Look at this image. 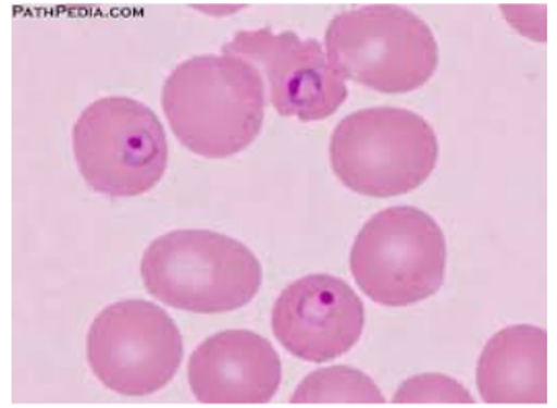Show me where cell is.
I'll list each match as a JSON object with an SVG mask.
<instances>
[{"mask_svg": "<svg viewBox=\"0 0 557 408\" xmlns=\"http://www.w3.org/2000/svg\"><path fill=\"white\" fill-rule=\"evenodd\" d=\"M162 106L180 143L206 159H227L252 146L265 118V85L250 61L199 54L175 66Z\"/></svg>", "mask_w": 557, "mask_h": 408, "instance_id": "obj_1", "label": "cell"}, {"mask_svg": "<svg viewBox=\"0 0 557 408\" xmlns=\"http://www.w3.org/2000/svg\"><path fill=\"white\" fill-rule=\"evenodd\" d=\"M140 274L151 297L199 314L246 307L262 285V265L252 250L208 230H176L157 237L141 257Z\"/></svg>", "mask_w": 557, "mask_h": 408, "instance_id": "obj_2", "label": "cell"}, {"mask_svg": "<svg viewBox=\"0 0 557 408\" xmlns=\"http://www.w3.org/2000/svg\"><path fill=\"white\" fill-rule=\"evenodd\" d=\"M326 54L343 78L385 95H405L430 82L440 63L430 25L400 5L341 12L327 25Z\"/></svg>", "mask_w": 557, "mask_h": 408, "instance_id": "obj_3", "label": "cell"}, {"mask_svg": "<svg viewBox=\"0 0 557 408\" xmlns=\"http://www.w3.org/2000/svg\"><path fill=\"white\" fill-rule=\"evenodd\" d=\"M331 165L359 195L393 198L423 185L440 156L436 132L426 119L401 108L352 112L334 128Z\"/></svg>", "mask_w": 557, "mask_h": 408, "instance_id": "obj_4", "label": "cell"}, {"mask_svg": "<svg viewBox=\"0 0 557 408\" xmlns=\"http://www.w3.org/2000/svg\"><path fill=\"white\" fill-rule=\"evenodd\" d=\"M446 260V237L430 214L392 207L370 218L357 234L350 272L375 304L410 307L440 292Z\"/></svg>", "mask_w": 557, "mask_h": 408, "instance_id": "obj_5", "label": "cell"}, {"mask_svg": "<svg viewBox=\"0 0 557 408\" xmlns=\"http://www.w3.org/2000/svg\"><path fill=\"white\" fill-rule=\"evenodd\" d=\"M73 152L95 191L134 198L165 175L169 140L153 111L132 98H101L73 125Z\"/></svg>", "mask_w": 557, "mask_h": 408, "instance_id": "obj_6", "label": "cell"}, {"mask_svg": "<svg viewBox=\"0 0 557 408\" xmlns=\"http://www.w3.org/2000/svg\"><path fill=\"white\" fill-rule=\"evenodd\" d=\"M86 355L104 387L127 397L162 391L178 372L183 337L169 313L141 298L106 307L89 326Z\"/></svg>", "mask_w": 557, "mask_h": 408, "instance_id": "obj_7", "label": "cell"}, {"mask_svg": "<svg viewBox=\"0 0 557 408\" xmlns=\"http://www.w3.org/2000/svg\"><path fill=\"white\" fill-rule=\"evenodd\" d=\"M222 53L250 61L269 79L270 99L283 118L318 122L347 99L346 79L334 70L320 41L270 27L238 32Z\"/></svg>", "mask_w": 557, "mask_h": 408, "instance_id": "obj_8", "label": "cell"}, {"mask_svg": "<svg viewBox=\"0 0 557 408\" xmlns=\"http://www.w3.org/2000/svg\"><path fill=\"white\" fill-rule=\"evenodd\" d=\"M366 308L343 279L312 274L293 282L276 298L272 330L280 345L308 362H327L359 343Z\"/></svg>", "mask_w": 557, "mask_h": 408, "instance_id": "obj_9", "label": "cell"}, {"mask_svg": "<svg viewBox=\"0 0 557 408\" xmlns=\"http://www.w3.org/2000/svg\"><path fill=\"white\" fill-rule=\"evenodd\" d=\"M188 382L202 404H267L282 384V361L260 334L221 331L193 353Z\"/></svg>", "mask_w": 557, "mask_h": 408, "instance_id": "obj_10", "label": "cell"}, {"mask_svg": "<svg viewBox=\"0 0 557 408\" xmlns=\"http://www.w3.org/2000/svg\"><path fill=\"white\" fill-rule=\"evenodd\" d=\"M485 404H546L547 333L533 324L498 331L476 364Z\"/></svg>", "mask_w": 557, "mask_h": 408, "instance_id": "obj_11", "label": "cell"}, {"mask_svg": "<svg viewBox=\"0 0 557 408\" xmlns=\"http://www.w3.org/2000/svg\"><path fill=\"white\" fill-rule=\"evenodd\" d=\"M293 404H383L375 382L349 366L320 369L302 379Z\"/></svg>", "mask_w": 557, "mask_h": 408, "instance_id": "obj_12", "label": "cell"}, {"mask_svg": "<svg viewBox=\"0 0 557 408\" xmlns=\"http://www.w3.org/2000/svg\"><path fill=\"white\" fill-rule=\"evenodd\" d=\"M395 404H473L472 395L456 379L420 374L408 379L393 395Z\"/></svg>", "mask_w": 557, "mask_h": 408, "instance_id": "obj_13", "label": "cell"}, {"mask_svg": "<svg viewBox=\"0 0 557 408\" xmlns=\"http://www.w3.org/2000/svg\"><path fill=\"white\" fill-rule=\"evenodd\" d=\"M502 12L528 38L546 41V8L543 5H504Z\"/></svg>", "mask_w": 557, "mask_h": 408, "instance_id": "obj_14", "label": "cell"}]
</instances>
